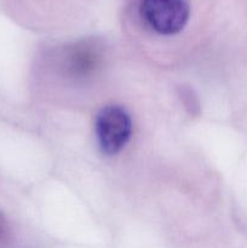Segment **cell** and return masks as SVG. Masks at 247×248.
<instances>
[{"label": "cell", "instance_id": "obj_1", "mask_svg": "<svg viewBox=\"0 0 247 248\" xmlns=\"http://www.w3.org/2000/svg\"><path fill=\"white\" fill-rule=\"evenodd\" d=\"M140 16L160 35L181 33L190 17L189 0H140Z\"/></svg>", "mask_w": 247, "mask_h": 248}, {"label": "cell", "instance_id": "obj_2", "mask_svg": "<svg viewBox=\"0 0 247 248\" xmlns=\"http://www.w3.org/2000/svg\"><path fill=\"white\" fill-rule=\"evenodd\" d=\"M96 136L99 148L107 155H115L127 144L132 135V120L119 106L102 109L96 119Z\"/></svg>", "mask_w": 247, "mask_h": 248}]
</instances>
